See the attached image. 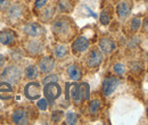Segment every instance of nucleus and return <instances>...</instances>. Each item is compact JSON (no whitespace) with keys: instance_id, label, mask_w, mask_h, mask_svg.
Returning <instances> with one entry per match:
<instances>
[{"instance_id":"nucleus-18","label":"nucleus","mask_w":148,"mask_h":125,"mask_svg":"<svg viewBox=\"0 0 148 125\" xmlns=\"http://www.w3.org/2000/svg\"><path fill=\"white\" fill-rule=\"evenodd\" d=\"M67 74H69L70 79L73 80V81H79L81 79V76H82L80 67H77L76 65H70L67 67Z\"/></svg>"},{"instance_id":"nucleus-9","label":"nucleus","mask_w":148,"mask_h":125,"mask_svg":"<svg viewBox=\"0 0 148 125\" xmlns=\"http://www.w3.org/2000/svg\"><path fill=\"white\" fill-rule=\"evenodd\" d=\"M14 96V90L10 83L2 81L0 83V99L1 100H9Z\"/></svg>"},{"instance_id":"nucleus-6","label":"nucleus","mask_w":148,"mask_h":125,"mask_svg":"<svg viewBox=\"0 0 148 125\" xmlns=\"http://www.w3.org/2000/svg\"><path fill=\"white\" fill-rule=\"evenodd\" d=\"M119 84H120V80L115 76H110V77L105 79L103 82V88H101L103 94L105 97H110L119 87Z\"/></svg>"},{"instance_id":"nucleus-24","label":"nucleus","mask_w":148,"mask_h":125,"mask_svg":"<svg viewBox=\"0 0 148 125\" xmlns=\"http://www.w3.org/2000/svg\"><path fill=\"white\" fill-rule=\"evenodd\" d=\"M140 26H141V19H140L139 17H134L132 20H131V25H130L131 31L137 32V31L140 29Z\"/></svg>"},{"instance_id":"nucleus-2","label":"nucleus","mask_w":148,"mask_h":125,"mask_svg":"<svg viewBox=\"0 0 148 125\" xmlns=\"http://www.w3.org/2000/svg\"><path fill=\"white\" fill-rule=\"evenodd\" d=\"M70 96H71V99L73 100L75 105H81L84 100V93H83L81 84L67 83L66 84V100L70 99Z\"/></svg>"},{"instance_id":"nucleus-7","label":"nucleus","mask_w":148,"mask_h":125,"mask_svg":"<svg viewBox=\"0 0 148 125\" xmlns=\"http://www.w3.org/2000/svg\"><path fill=\"white\" fill-rule=\"evenodd\" d=\"M24 96L29 100H36L41 96V85L38 82H31L25 85L24 88Z\"/></svg>"},{"instance_id":"nucleus-33","label":"nucleus","mask_w":148,"mask_h":125,"mask_svg":"<svg viewBox=\"0 0 148 125\" xmlns=\"http://www.w3.org/2000/svg\"><path fill=\"white\" fill-rule=\"evenodd\" d=\"M147 31H148V27H147V20H145V22H144V32H145V33H147Z\"/></svg>"},{"instance_id":"nucleus-31","label":"nucleus","mask_w":148,"mask_h":125,"mask_svg":"<svg viewBox=\"0 0 148 125\" xmlns=\"http://www.w3.org/2000/svg\"><path fill=\"white\" fill-rule=\"evenodd\" d=\"M46 3H47V0H36V2H34V7H36L37 9H40V8L45 7Z\"/></svg>"},{"instance_id":"nucleus-8","label":"nucleus","mask_w":148,"mask_h":125,"mask_svg":"<svg viewBox=\"0 0 148 125\" xmlns=\"http://www.w3.org/2000/svg\"><path fill=\"white\" fill-rule=\"evenodd\" d=\"M89 48V40L86 36H77L72 43V50L75 54H81Z\"/></svg>"},{"instance_id":"nucleus-22","label":"nucleus","mask_w":148,"mask_h":125,"mask_svg":"<svg viewBox=\"0 0 148 125\" xmlns=\"http://www.w3.org/2000/svg\"><path fill=\"white\" fill-rule=\"evenodd\" d=\"M66 123L71 125H74L77 123V116H76L75 113H73V111L66 113Z\"/></svg>"},{"instance_id":"nucleus-28","label":"nucleus","mask_w":148,"mask_h":125,"mask_svg":"<svg viewBox=\"0 0 148 125\" xmlns=\"http://www.w3.org/2000/svg\"><path fill=\"white\" fill-rule=\"evenodd\" d=\"M62 117H63V111L62 110H55L53 114H51V120H53V122H59L60 120H62Z\"/></svg>"},{"instance_id":"nucleus-26","label":"nucleus","mask_w":148,"mask_h":125,"mask_svg":"<svg viewBox=\"0 0 148 125\" xmlns=\"http://www.w3.org/2000/svg\"><path fill=\"white\" fill-rule=\"evenodd\" d=\"M51 82H58V76H57L56 74H50V75L46 76V77L43 79V81H42L43 85L47 84V83H51Z\"/></svg>"},{"instance_id":"nucleus-32","label":"nucleus","mask_w":148,"mask_h":125,"mask_svg":"<svg viewBox=\"0 0 148 125\" xmlns=\"http://www.w3.org/2000/svg\"><path fill=\"white\" fill-rule=\"evenodd\" d=\"M5 61H6V59H5V56L0 54V70H1V68L5 66Z\"/></svg>"},{"instance_id":"nucleus-13","label":"nucleus","mask_w":148,"mask_h":125,"mask_svg":"<svg viewBox=\"0 0 148 125\" xmlns=\"http://www.w3.org/2000/svg\"><path fill=\"white\" fill-rule=\"evenodd\" d=\"M39 68L41 73H50L55 68V60L50 57H45L39 61Z\"/></svg>"},{"instance_id":"nucleus-4","label":"nucleus","mask_w":148,"mask_h":125,"mask_svg":"<svg viewBox=\"0 0 148 125\" xmlns=\"http://www.w3.org/2000/svg\"><path fill=\"white\" fill-rule=\"evenodd\" d=\"M43 94H45L48 104L53 105L55 102L56 99L60 97V94H62V88L57 84V82L47 83L43 87Z\"/></svg>"},{"instance_id":"nucleus-12","label":"nucleus","mask_w":148,"mask_h":125,"mask_svg":"<svg viewBox=\"0 0 148 125\" xmlns=\"http://www.w3.org/2000/svg\"><path fill=\"white\" fill-rule=\"evenodd\" d=\"M13 122L17 125H24L29 123V116L24 109H16L13 113Z\"/></svg>"},{"instance_id":"nucleus-5","label":"nucleus","mask_w":148,"mask_h":125,"mask_svg":"<svg viewBox=\"0 0 148 125\" xmlns=\"http://www.w3.org/2000/svg\"><path fill=\"white\" fill-rule=\"evenodd\" d=\"M103 61V54L100 51V49L93 48L89 51V54L87 56V66L90 68H97Z\"/></svg>"},{"instance_id":"nucleus-16","label":"nucleus","mask_w":148,"mask_h":125,"mask_svg":"<svg viewBox=\"0 0 148 125\" xmlns=\"http://www.w3.org/2000/svg\"><path fill=\"white\" fill-rule=\"evenodd\" d=\"M131 13V7L127 1H121L116 6V14L120 17V19H125Z\"/></svg>"},{"instance_id":"nucleus-21","label":"nucleus","mask_w":148,"mask_h":125,"mask_svg":"<svg viewBox=\"0 0 148 125\" xmlns=\"http://www.w3.org/2000/svg\"><path fill=\"white\" fill-rule=\"evenodd\" d=\"M99 108H100V101H99L98 99H95V100H92V101L89 104V107H88L89 114H91V115L97 114V111L99 110Z\"/></svg>"},{"instance_id":"nucleus-3","label":"nucleus","mask_w":148,"mask_h":125,"mask_svg":"<svg viewBox=\"0 0 148 125\" xmlns=\"http://www.w3.org/2000/svg\"><path fill=\"white\" fill-rule=\"evenodd\" d=\"M22 70L17 66H8L1 73V80L5 82H8L10 84L17 83L22 77Z\"/></svg>"},{"instance_id":"nucleus-10","label":"nucleus","mask_w":148,"mask_h":125,"mask_svg":"<svg viewBox=\"0 0 148 125\" xmlns=\"http://www.w3.org/2000/svg\"><path fill=\"white\" fill-rule=\"evenodd\" d=\"M115 42L110 39V38H103V39H100V41H99V49H100V51H103L104 54L108 55V54H112L114 50H115Z\"/></svg>"},{"instance_id":"nucleus-20","label":"nucleus","mask_w":148,"mask_h":125,"mask_svg":"<svg viewBox=\"0 0 148 125\" xmlns=\"http://www.w3.org/2000/svg\"><path fill=\"white\" fill-rule=\"evenodd\" d=\"M66 55H67V48H66L65 46L59 44V46H57L55 48V56L57 58L62 59V58H64Z\"/></svg>"},{"instance_id":"nucleus-17","label":"nucleus","mask_w":148,"mask_h":125,"mask_svg":"<svg viewBox=\"0 0 148 125\" xmlns=\"http://www.w3.org/2000/svg\"><path fill=\"white\" fill-rule=\"evenodd\" d=\"M26 50H27V53L31 56H37V55H39L43 50V46L40 42L32 40V41H30L26 44Z\"/></svg>"},{"instance_id":"nucleus-27","label":"nucleus","mask_w":148,"mask_h":125,"mask_svg":"<svg viewBox=\"0 0 148 125\" xmlns=\"http://www.w3.org/2000/svg\"><path fill=\"white\" fill-rule=\"evenodd\" d=\"M81 87H82L83 93H84V99L88 100L90 98V87H89V84L86 83V82H83V83H81Z\"/></svg>"},{"instance_id":"nucleus-11","label":"nucleus","mask_w":148,"mask_h":125,"mask_svg":"<svg viewBox=\"0 0 148 125\" xmlns=\"http://www.w3.org/2000/svg\"><path fill=\"white\" fill-rule=\"evenodd\" d=\"M16 34L12 30H2L0 31V43L5 46H10L15 42Z\"/></svg>"},{"instance_id":"nucleus-29","label":"nucleus","mask_w":148,"mask_h":125,"mask_svg":"<svg viewBox=\"0 0 148 125\" xmlns=\"http://www.w3.org/2000/svg\"><path fill=\"white\" fill-rule=\"evenodd\" d=\"M38 108L40 109V110H46L47 109V106H48V101H47V99L45 98V99H40L39 101H38Z\"/></svg>"},{"instance_id":"nucleus-14","label":"nucleus","mask_w":148,"mask_h":125,"mask_svg":"<svg viewBox=\"0 0 148 125\" xmlns=\"http://www.w3.org/2000/svg\"><path fill=\"white\" fill-rule=\"evenodd\" d=\"M24 33L29 36H39L42 33V27L38 23H29L24 26Z\"/></svg>"},{"instance_id":"nucleus-15","label":"nucleus","mask_w":148,"mask_h":125,"mask_svg":"<svg viewBox=\"0 0 148 125\" xmlns=\"http://www.w3.org/2000/svg\"><path fill=\"white\" fill-rule=\"evenodd\" d=\"M23 12H24L23 7H22L21 5H17V3H16V5L10 6V8L8 9V14H7V16H8V18H9L13 23H15V20H17L18 18L22 17Z\"/></svg>"},{"instance_id":"nucleus-30","label":"nucleus","mask_w":148,"mask_h":125,"mask_svg":"<svg viewBox=\"0 0 148 125\" xmlns=\"http://www.w3.org/2000/svg\"><path fill=\"white\" fill-rule=\"evenodd\" d=\"M9 3H10V0H0V10L5 12L6 9H8Z\"/></svg>"},{"instance_id":"nucleus-23","label":"nucleus","mask_w":148,"mask_h":125,"mask_svg":"<svg viewBox=\"0 0 148 125\" xmlns=\"http://www.w3.org/2000/svg\"><path fill=\"white\" fill-rule=\"evenodd\" d=\"M99 20H100V23H101L103 25H108L110 22H111V16H110V14H108L106 10H103V12L100 13Z\"/></svg>"},{"instance_id":"nucleus-1","label":"nucleus","mask_w":148,"mask_h":125,"mask_svg":"<svg viewBox=\"0 0 148 125\" xmlns=\"http://www.w3.org/2000/svg\"><path fill=\"white\" fill-rule=\"evenodd\" d=\"M53 31L59 39H67L71 36V19L67 17H60L56 19L53 24Z\"/></svg>"},{"instance_id":"nucleus-19","label":"nucleus","mask_w":148,"mask_h":125,"mask_svg":"<svg viewBox=\"0 0 148 125\" xmlns=\"http://www.w3.org/2000/svg\"><path fill=\"white\" fill-rule=\"evenodd\" d=\"M24 74H25V77H26V79H29V80H34V79H37L38 75H39V71H38V68L34 65H30V66H27V67L25 68Z\"/></svg>"},{"instance_id":"nucleus-25","label":"nucleus","mask_w":148,"mask_h":125,"mask_svg":"<svg viewBox=\"0 0 148 125\" xmlns=\"http://www.w3.org/2000/svg\"><path fill=\"white\" fill-rule=\"evenodd\" d=\"M113 70L115 72V74H117V75H123L124 73H125V66L123 65V64H115L114 65V67H113Z\"/></svg>"}]
</instances>
